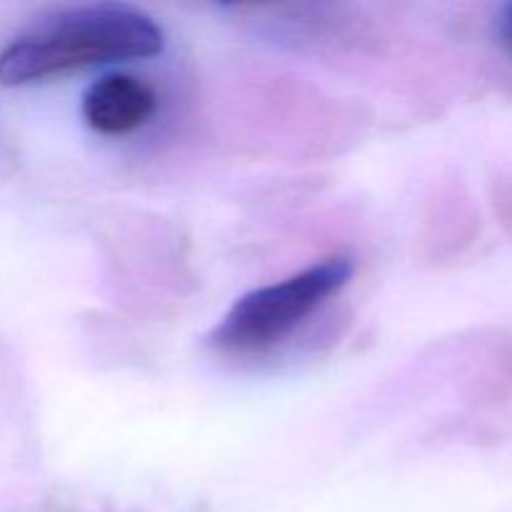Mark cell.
I'll list each match as a JSON object with an SVG mask.
<instances>
[{
    "instance_id": "obj_4",
    "label": "cell",
    "mask_w": 512,
    "mask_h": 512,
    "mask_svg": "<svg viewBox=\"0 0 512 512\" xmlns=\"http://www.w3.org/2000/svg\"><path fill=\"white\" fill-rule=\"evenodd\" d=\"M498 35H500V43L512 53V5L505 8V13L500 15V23H498Z\"/></svg>"
},
{
    "instance_id": "obj_1",
    "label": "cell",
    "mask_w": 512,
    "mask_h": 512,
    "mask_svg": "<svg viewBox=\"0 0 512 512\" xmlns=\"http://www.w3.org/2000/svg\"><path fill=\"white\" fill-rule=\"evenodd\" d=\"M163 28L130 5H80L35 20L0 50V85H28L93 65L153 58Z\"/></svg>"
},
{
    "instance_id": "obj_3",
    "label": "cell",
    "mask_w": 512,
    "mask_h": 512,
    "mask_svg": "<svg viewBox=\"0 0 512 512\" xmlns=\"http://www.w3.org/2000/svg\"><path fill=\"white\" fill-rule=\"evenodd\" d=\"M83 118L100 135H128L143 128L155 113V93L143 78L110 73L95 80L83 95Z\"/></svg>"
},
{
    "instance_id": "obj_2",
    "label": "cell",
    "mask_w": 512,
    "mask_h": 512,
    "mask_svg": "<svg viewBox=\"0 0 512 512\" xmlns=\"http://www.w3.org/2000/svg\"><path fill=\"white\" fill-rule=\"evenodd\" d=\"M353 278L350 258L320 260L280 283L265 285L235 300L210 343L223 353H260L288 338L310 313Z\"/></svg>"
}]
</instances>
